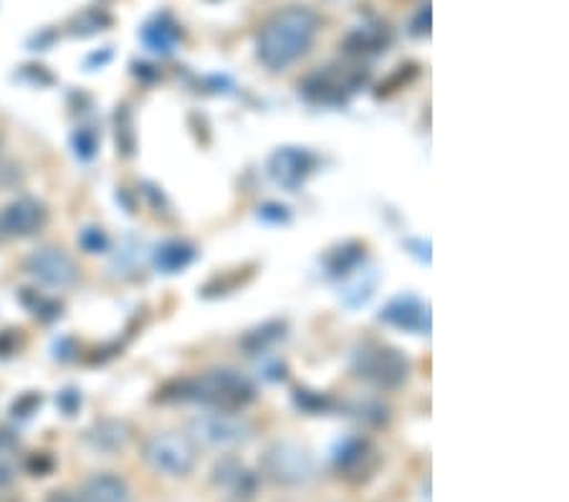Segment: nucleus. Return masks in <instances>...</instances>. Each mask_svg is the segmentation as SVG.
Instances as JSON below:
<instances>
[{"label":"nucleus","mask_w":569,"mask_h":502,"mask_svg":"<svg viewBox=\"0 0 569 502\" xmlns=\"http://www.w3.org/2000/svg\"><path fill=\"white\" fill-rule=\"evenodd\" d=\"M321 18L309 6H287L266 18L256 36V59L269 71H287L301 61L317 41Z\"/></svg>","instance_id":"1"},{"label":"nucleus","mask_w":569,"mask_h":502,"mask_svg":"<svg viewBox=\"0 0 569 502\" xmlns=\"http://www.w3.org/2000/svg\"><path fill=\"white\" fill-rule=\"evenodd\" d=\"M158 394L160 401L198 404L206 411H228V414H241L259 396L256 383L236 368H208L196 378L170 381Z\"/></svg>","instance_id":"2"},{"label":"nucleus","mask_w":569,"mask_h":502,"mask_svg":"<svg viewBox=\"0 0 569 502\" xmlns=\"http://www.w3.org/2000/svg\"><path fill=\"white\" fill-rule=\"evenodd\" d=\"M350 368L367 386L378 391H398L410 378V361L395 345L362 341L350 355Z\"/></svg>","instance_id":"3"},{"label":"nucleus","mask_w":569,"mask_h":502,"mask_svg":"<svg viewBox=\"0 0 569 502\" xmlns=\"http://www.w3.org/2000/svg\"><path fill=\"white\" fill-rule=\"evenodd\" d=\"M256 426L241 414L228 411H203L188 422V440L192 444L213 446V450H231L251 442Z\"/></svg>","instance_id":"4"},{"label":"nucleus","mask_w":569,"mask_h":502,"mask_svg":"<svg viewBox=\"0 0 569 502\" xmlns=\"http://www.w3.org/2000/svg\"><path fill=\"white\" fill-rule=\"evenodd\" d=\"M370 79L365 67H325L309 75L299 85L301 97L311 105L339 107L350 99L357 89H362Z\"/></svg>","instance_id":"5"},{"label":"nucleus","mask_w":569,"mask_h":502,"mask_svg":"<svg viewBox=\"0 0 569 502\" xmlns=\"http://www.w3.org/2000/svg\"><path fill=\"white\" fill-rule=\"evenodd\" d=\"M142 460L158 474L178 480V478H188V474L196 470L198 452H196V444L188 440V434L158 432L144 440Z\"/></svg>","instance_id":"6"},{"label":"nucleus","mask_w":569,"mask_h":502,"mask_svg":"<svg viewBox=\"0 0 569 502\" xmlns=\"http://www.w3.org/2000/svg\"><path fill=\"white\" fill-rule=\"evenodd\" d=\"M261 472L283 488H301L315 480L317 462L307 446L297 442H273L261 454Z\"/></svg>","instance_id":"7"},{"label":"nucleus","mask_w":569,"mask_h":502,"mask_svg":"<svg viewBox=\"0 0 569 502\" xmlns=\"http://www.w3.org/2000/svg\"><path fill=\"white\" fill-rule=\"evenodd\" d=\"M23 269L31 279L49 289H67L73 287L79 279V267L61 246H39L23 262Z\"/></svg>","instance_id":"8"},{"label":"nucleus","mask_w":569,"mask_h":502,"mask_svg":"<svg viewBox=\"0 0 569 502\" xmlns=\"http://www.w3.org/2000/svg\"><path fill=\"white\" fill-rule=\"evenodd\" d=\"M380 464V452L367 436L355 434L339 442L332 450V467L339 478L350 482H365Z\"/></svg>","instance_id":"9"},{"label":"nucleus","mask_w":569,"mask_h":502,"mask_svg":"<svg viewBox=\"0 0 569 502\" xmlns=\"http://www.w3.org/2000/svg\"><path fill=\"white\" fill-rule=\"evenodd\" d=\"M319 168L317 152L307 148H297V145H283V148L273 150L269 163H266V170H269V178L277 183L283 190H299L309 180L311 173Z\"/></svg>","instance_id":"10"},{"label":"nucleus","mask_w":569,"mask_h":502,"mask_svg":"<svg viewBox=\"0 0 569 502\" xmlns=\"http://www.w3.org/2000/svg\"><path fill=\"white\" fill-rule=\"evenodd\" d=\"M49 224V208L39 198L23 196L0 208V234L3 239H29Z\"/></svg>","instance_id":"11"},{"label":"nucleus","mask_w":569,"mask_h":502,"mask_svg":"<svg viewBox=\"0 0 569 502\" xmlns=\"http://www.w3.org/2000/svg\"><path fill=\"white\" fill-rule=\"evenodd\" d=\"M380 323L410 335L430 333V309L416 295H398L380 309Z\"/></svg>","instance_id":"12"},{"label":"nucleus","mask_w":569,"mask_h":502,"mask_svg":"<svg viewBox=\"0 0 569 502\" xmlns=\"http://www.w3.org/2000/svg\"><path fill=\"white\" fill-rule=\"evenodd\" d=\"M210 482L218 490H226L228 495H233L236 500H251L256 492H259L261 478L253 470L246 467V464L238 460V456H220V460L213 464L210 470Z\"/></svg>","instance_id":"13"},{"label":"nucleus","mask_w":569,"mask_h":502,"mask_svg":"<svg viewBox=\"0 0 569 502\" xmlns=\"http://www.w3.org/2000/svg\"><path fill=\"white\" fill-rule=\"evenodd\" d=\"M392 43V29L382 21H370L362 26H355V29L345 36L339 49H342L350 59H372L380 57L390 49Z\"/></svg>","instance_id":"14"},{"label":"nucleus","mask_w":569,"mask_h":502,"mask_svg":"<svg viewBox=\"0 0 569 502\" xmlns=\"http://www.w3.org/2000/svg\"><path fill=\"white\" fill-rule=\"evenodd\" d=\"M132 440V426L130 422L117 416H104L97 419L84 432V442L91 446L94 452H104V454H114L122 452L127 444Z\"/></svg>","instance_id":"15"},{"label":"nucleus","mask_w":569,"mask_h":502,"mask_svg":"<svg viewBox=\"0 0 569 502\" xmlns=\"http://www.w3.org/2000/svg\"><path fill=\"white\" fill-rule=\"evenodd\" d=\"M140 39L152 53H160V57H170V53L176 51L178 41L182 39V29L170 13H160V16L150 18V21L142 26Z\"/></svg>","instance_id":"16"},{"label":"nucleus","mask_w":569,"mask_h":502,"mask_svg":"<svg viewBox=\"0 0 569 502\" xmlns=\"http://www.w3.org/2000/svg\"><path fill=\"white\" fill-rule=\"evenodd\" d=\"M81 502H132V490L114 472H99L84 482L79 492Z\"/></svg>","instance_id":"17"},{"label":"nucleus","mask_w":569,"mask_h":502,"mask_svg":"<svg viewBox=\"0 0 569 502\" xmlns=\"http://www.w3.org/2000/svg\"><path fill=\"white\" fill-rule=\"evenodd\" d=\"M198 257V249L186 239H168L154 246L152 252V264L154 269L162 274H180L188 269Z\"/></svg>","instance_id":"18"},{"label":"nucleus","mask_w":569,"mask_h":502,"mask_svg":"<svg viewBox=\"0 0 569 502\" xmlns=\"http://www.w3.org/2000/svg\"><path fill=\"white\" fill-rule=\"evenodd\" d=\"M283 337H287V323H283V319H266L263 325L246 333L238 345L246 351V355H263L269 353L273 345L281 343Z\"/></svg>","instance_id":"19"},{"label":"nucleus","mask_w":569,"mask_h":502,"mask_svg":"<svg viewBox=\"0 0 569 502\" xmlns=\"http://www.w3.org/2000/svg\"><path fill=\"white\" fill-rule=\"evenodd\" d=\"M365 259V244L360 242H345L339 244L337 249H332L325 257V267L329 272V277L342 279L347 274H352L357 267H360Z\"/></svg>","instance_id":"20"},{"label":"nucleus","mask_w":569,"mask_h":502,"mask_svg":"<svg viewBox=\"0 0 569 502\" xmlns=\"http://www.w3.org/2000/svg\"><path fill=\"white\" fill-rule=\"evenodd\" d=\"M342 409L347 411V416H352L355 422H360L365 426H385L390 422V406L385 404L382 398L357 396L342 404Z\"/></svg>","instance_id":"21"},{"label":"nucleus","mask_w":569,"mask_h":502,"mask_svg":"<svg viewBox=\"0 0 569 502\" xmlns=\"http://www.w3.org/2000/svg\"><path fill=\"white\" fill-rule=\"evenodd\" d=\"M18 436L11 429H0V490L11 488L18 478Z\"/></svg>","instance_id":"22"},{"label":"nucleus","mask_w":569,"mask_h":502,"mask_svg":"<svg viewBox=\"0 0 569 502\" xmlns=\"http://www.w3.org/2000/svg\"><path fill=\"white\" fill-rule=\"evenodd\" d=\"M293 406L305 411L309 416H321V414H329V411H335L337 401L329 394H325V391H311L307 386H299L293 388Z\"/></svg>","instance_id":"23"},{"label":"nucleus","mask_w":569,"mask_h":502,"mask_svg":"<svg viewBox=\"0 0 569 502\" xmlns=\"http://www.w3.org/2000/svg\"><path fill=\"white\" fill-rule=\"evenodd\" d=\"M109 23H112V18H109L104 11H99V8H89V11H81L79 16H73L69 29L73 36H91V33L104 31Z\"/></svg>","instance_id":"24"},{"label":"nucleus","mask_w":569,"mask_h":502,"mask_svg":"<svg viewBox=\"0 0 569 502\" xmlns=\"http://www.w3.org/2000/svg\"><path fill=\"white\" fill-rule=\"evenodd\" d=\"M23 303L29 305L31 313L39 319H43V323H51V319L61 317V303H57V299L51 297H41L39 292H29V295H23Z\"/></svg>","instance_id":"25"},{"label":"nucleus","mask_w":569,"mask_h":502,"mask_svg":"<svg viewBox=\"0 0 569 502\" xmlns=\"http://www.w3.org/2000/svg\"><path fill=\"white\" fill-rule=\"evenodd\" d=\"M79 246L87 254H107L109 252V236H107L104 228L87 226V228H81V234H79Z\"/></svg>","instance_id":"26"},{"label":"nucleus","mask_w":569,"mask_h":502,"mask_svg":"<svg viewBox=\"0 0 569 502\" xmlns=\"http://www.w3.org/2000/svg\"><path fill=\"white\" fill-rule=\"evenodd\" d=\"M99 148V137L91 127H81V130L73 132V152L81 160H91L97 155Z\"/></svg>","instance_id":"27"},{"label":"nucleus","mask_w":569,"mask_h":502,"mask_svg":"<svg viewBox=\"0 0 569 502\" xmlns=\"http://www.w3.org/2000/svg\"><path fill=\"white\" fill-rule=\"evenodd\" d=\"M430 29H433V11H430V3H423L412 16L410 21V36H416V39H428Z\"/></svg>","instance_id":"28"},{"label":"nucleus","mask_w":569,"mask_h":502,"mask_svg":"<svg viewBox=\"0 0 569 502\" xmlns=\"http://www.w3.org/2000/svg\"><path fill=\"white\" fill-rule=\"evenodd\" d=\"M41 394H36V391H29V394L18 396L16 404H13V416L16 419H31L36 411L41 406Z\"/></svg>","instance_id":"29"},{"label":"nucleus","mask_w":569,"mask_h":502,"mask_svg":"<svg viewBox=\"0 0 569 502\" xmlns=\"http://www.w3.org/2000/svg\"><path fill=\"white\" fill-rule=\"evenodd\" d=\"M259 218L266 224H289V208L281 204H263L259 206Z\"/></svg>","instance_id":"30"},{"label":"nucleus","mask_w":569,"mask_h":502,"mask_svg":"<svg viewBox=\"0 0 569 502\" xmlns=\"http://www.w3.org/2000/svg\"><path fill=\"white\" fill-rule=\"evenodd\" d=\"M26 467L33 472V478H43V474L51 472L53 460L46 452H36L29 456V460H26Z\"/></svg>","instance_id":"31"},{"label":"nucleus","mask_w":569,"mask_h":502,"mask_svg":"<svg viewBox=\"0 0 569 502\" xmlns=\"http://www.w3.org/2000/svg\"><path fill=\"white\" fill-rule=\"evenodd\" d=\"M59 406L67 416H73L81 409V394L77 388H67L59 394Z\"/></svg>","instance_id":"32"},{"label":"nucleus","mask_w":569,"mask_h":502,"mask_svg":"<svg viewBox=\"0 0 569 502\" xmlns=\"http://www.w3.org/2000/svg\"><path fill=\"white\" fill-rule=\"evenodd\" d=\"M21 333V331H18ZM16 331H6L0 333V358H6V355H13L18 353V348H21V335H18Z\"/></svg>","instance_id":"33"},{"label":"nucleus","mask_w":569,"mask_h":502,"mask_svg":"<svg viewBox=\"0 0 569 502\" xmlns=\"http://www.w3.org/2000/svg\"><path fill=\"white\" fill-rule=\"evenodd\" d=\"M266 373H263V378H269V381H283L287 378V365L283 363H273V365H266L263 368Z\"/></svg>","instance_id":"34"},{"label":"nucleus","mask_w":569,"mask_h":502,"mask_svg":"<svg viewBox=\"0 0 569 502\" xmlns=\"http://www.w3.org/2000/svg\"><path fill=\"white\" fill-rule=\"evenodd\" d=\"M46 502H81L79 492H71V490H53Z\"/></svg>","instance_id":"35"},{"label":"nucleus","mask_w":569,"mask_h":502,"mask_svg":"<svg viewBox=\"0 0 569 502\" xmlns=\"http://www.w3.org/2000/svg\"><path fill=\"white\" fill-rule=\"evenodd\" d=\"M0 502H8V500H6V495H3V490H0Z\"/></svg>","instance_id":"36"},{"label":"nucleus","mask_w":569,"mask_h":502,"mask_svg":"<svg viewBox=\"0 0 569 502\" xmlns=\"http://www.w3.org/2000/svg\"><path fill=\"white\" fill-rule=\"evenodd\" d=\"M0 239H3V234H0Z\"/></svg>","instance_id":"37"},{"label":"nucleus","mask_w":569,"mask_h":502,"mask_svg":"<svg viewBox=\"0 0 569 502\" xmlns=\"http://www.w3.org/2000/svg\"><path fill=\"white\" fill-rule=\"evenodd\" d=\"M236 502H241V500H236Z\"/></svg>","instance_id":"38"}]
</instances>
